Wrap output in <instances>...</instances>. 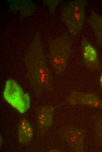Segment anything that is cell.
Returning a JSON list of instances; mask_svg holds the SVG:
<instances>
[{"instance_id":"cell-1","label":"cell","mask_w":102,"mask_h":152,"mask_svg":"<svg viewBox=\"0 0 102 152\" xmlns=\"http://www.w3.org/2000/svg\"><path fill=\"white\" fill-rule=\"evenodd\" d=\"M42 48L34 45L26 58V75L35 94H41L44 90L52 88L53 78L46 62Z\"/></svg>"},{"instance_id":"cell-3","label":"cell","mask_w":102,"mask_h":152,"mask_svg":"<svg viewBox=\"0 0 102 152\" xmlns=\"http://www.w3.org/2000/svg\"><path fill=\"white\" fill-rule=\"evenodd\" d=\"M87 3L86 0H74L67 5L64 10L62 18L72 36L77 35L83 27Z\"/></svg>"},{"instance_id":"cell-8","label":"cell","mask_w":102,"mask_h":152,"mask_svg":"<svg viewBox=\"0 0 102 152\" xmlns=\"http://www.w3.org/2000/svg\"><path fill=\"white\" fill-rule=\"evenodd\" d=\"M55 106H45L39 108L36 110V122L39 131L46 132L51 126L53 120V114Z\"/></svg>"},{"instance_id":"cell-5","label":"cell","mask_w":102,"mask_h":152,"mask_svg":"<svg viewBox=\"0 0 102 152\" xmlns=\"http://www.w3.org/2000/svg\"><path fill=\"white\" fill-rule=\"evenodd\" d=\"M60 136L74 151H84L85 134L83 130L74 126L68 125L61 130Z\"/></svg>"},{"instance_id":"cell-12","label":"cell","mask_w":102,"mask_h":152,"mask_svg":"<svg viewBox=\"0 0 102 152\" xmlns=\"http://www.w3.org/2000/svg\"><path fill=\"white\" fill-rule=\"evenodd\" d=\"M101 71V73L99 78V82L100 86L102 88V71Z\"/></svg>"},{"instance_id":"cell-6","label":"cell","mask_w":102,"mask_h":152,"mask_svg":"<svg viewBox=\"0 0 102 152\" xmlns=\"http://www.w3.org/2000/svg\"><path fill=\"white\" fill-rule=\"evenodd\" d=\"M66 101L72 106L81 104L102 109V100L93 93L74 90L68 95Z\"/></svg>"},{"instance_id":"cell-2","label":"cell","mask_w":102,"mask_h":152,"mask_svg":"<svg viewBox=\"0 0 102 152\" xmlns=\"http://www.w3.org/2000/svg\"><path fill=\"white\" fill-rule=\"evenodd\" d=\"M72 41L62 37L51 41L50 44L48 58L49 64L57 75L66 70L72 48Z\"/></svg>"},{"instance_id":"cell-7","label":"cell","mask_w":102,"mask_h":152,"mask_svg":"<svg viewBox=\"0 0 102 152\" xmlns=\"http://www.w3.org/2000/svg\"><path fill=\"white\" fill-rule=\"evenodd\" d=\"M81 44L84 66L91 71H102V64L95 48L84 37L82 38Z\"/></svg>"},{"instance_id":"cell-11","label":"cell","mask_w":102,"mask_h":152,"mask_svg":"<svg viewBox=\"0 0 102 152\" xmlns=\"http://www.w3.org/2000/svg\"><path fill=\"white\" fill-rule=\"evenodd\" d=\"M93 118L96 141L99 145L102 147V115H96Z\"/></svg>"},{"instance_id":"cell-10","label":"cell","mask_w":102,"mask_h":152,"mask_svg":"<svg viewBox=\"0 0 102 152\" xmlns=\"http://www.w3.org/2000/svg\"><path fill=\"white\" fill-rule=\"evenodd\" d=\"M88 22L95 34L98 44L102 46V16L93 12Z\"/></svg>"},{"instance_id":"cell-4","label":"cell","mask_w":102,"mask_h":152,"mask_svg":"<svg viewBox=\"0 0 102 152\" xmlns=\"http://www.w3.org/2000/svg\"><path fill=\"white\" fill-rule=\"evenodd\" d=\"M3 97L8 103L21 113H25L30 107V100L28 94L13 79L6 81Z\"/></svg>"},{"instance_id":"cell-9","label":"cell","mask_w":102,"mask_h":152,"mask_svg":"<svg viewBox=\"0 0 102 152\" xmlns=\"http://www.w3.org/2000/svg\"><path fill=\"white\" fill-rule=\"evenodd\" d=\"M18 130V138L20 142L25 143L31 141L33 130L31 125L26 119L23 118L21 120Z\"/></svg>"}]
</instances>
